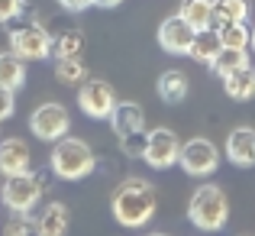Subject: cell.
Instances as JSON below:
<instances>
[{
	"mask_svg": "<svg viewBox=\"0 0 255 236\" xmlns=\"http://www.w3.org/2000/svg\"><path fill=\"white\" fill-rule=\"evenodd\" d=\"M155 207H158L155 185H152L149 178H139V175H126L110 194V214L126 230L145 227L155 217Z\"/></svg>",
	"mask_w": 255,
	"mask_h": 236,
	"instance_id": "6da1fadb",
	"label": "cell"
},
{
	"mask_svg": "<svg viewBox=\"0 0 255 236\" xmlns=\"http://www.w3.org/2000/svg\"><path fill=\"white\" fill-rule=\"evenodd\" d=\"M49 168L58 181H81L97 168V156H94L91 143L81 136H62L58 143H52Z\"/></svg>",
	"mask_w": 255,
	"mask_h": 236,
	"instance_id": "7a4b0ae2",
	"label": "cell"
},
{
	"mask_svg": "<svg viewBox=\"0 0 255 236\" xmlns=\"http://www.w3.org/2000/svg\"><path fill=\"white\" fill-rule=\"evenodd\" d=\"M187 220H191L194 230H204V233H217L226 227L230 220V198L220 185H200L197 191L191 194L187 201Z\"/></svg>",
	"mask_w": 255,
	"mask_h": 236,
	"instance_id": "3957f363",
	"label": "cell"
},
{
	"mask_svg": "<svg viewBox=\"0 0 255 236\" xmlns=\"http://www.w3.org/2000/svg\"><path fill=\"white\" fill-rule=\"evenodd\" d=\"M42 194H45V175L32 172V168H26L19 175H6L0 181V204L10 214L13 211H32L42 201Z\"/></svg>",
	"mask_w": 255,
	"mask_h": 236,
	"instance_id": "277c9868",
	"label": "cell"
},
{
	"mask_svg": "<svg viewBox=\"0 0 255 236\" xmlns=\"http://www.w3.org/2000/svg\"><path fill=\"white\" fill-rule=\"evenodd\" d=\"M6 39H10V49L16 52L19 58H26V62H45V58H52V42H55V36H52L42 23L10 26Z\"/></svg>",
	"mask_w": 255,
	"mask_h": 236,
	"instance_id": "5b68a950",
	"label": "cell"
},
{
	"mask_svg": "<svg viewBox=\"0 0 255 236\" xmlns=\"http://www.w3.org/2000/svg\"><path fill=\"white\" fill-rule=\"evenodd\" d=\"M29 130L36 139H42V143H58L62 136H68L71 130V113L65 104H58V100H45V104H39L36 110L29 113Z\"/></svg>",
	"mask_w": 255,
	"mask_h": 236,
	"instance_id": "8992f818",
	"label": "cell"
},
{
	"mask_svg": "<svg viewBox=\"0 0 255 236\" xmlns=\"http://www.w3.org/2000/svg\"><path fill=\"white\" fill-rule=\"evenodd\" d=\"M117 91H113L110 81L104 78H84L78 84V107H81L84 117L91 120H110L113 107H117Z\"/></svg>",
	"mask_w": 255,
	"mask_h": 236,
	"instance_id": "52a82bcc",
	"label": "cell"
},
{
	"mask_svg": "<svg viewBox=\"0 0 255 236\" xmlns=\"http://www.w3.org/2000/svg\"><path fill=\"white\" fill-rule=\"evenodd\" d=\"M181 136L174 130H168V126H155V130H149V139H145V165L155 168V172H165V168L178 165L181 159Z\"/></svg>",
	"mask_w": 255,
	"mask_h": 236,
	"instance_id": "ba28073f",
	"label": "cell"
},
{
	"mask_svg": "<svg viewBox=\"0 0 255 236\" xmlns=\"http://www.w3.org/2000/svg\"><path fill=\"white\" fill-rule=\"evenodd\" d=\"M178 165L184 168L191 178H210L220 168V149L210 143L207 136H194L181 146V159Z\"/></svg>",
	"mask_w": 255,
	"mask_h": 236,
	"instance_id": "9c48e42d",
	"label": "cell"
},
{
	"mask_svg": "<svg viewBox=\"0 0 255 236\" xmlns=\"http://www.w3.org/2000/svg\"><path fill=\"white\" fill-rule=\"evenodd\" d=\"M194 36H197V29H194L181 13H174V16H168L158 26V45H162V52H168V55H191Z\"/></svg>",
	"mask_w": 255,
	"mask_h": 236,
	"instance_id": "30bf717a",
	"label": "cell"
},
{
	"mask_svg": "<svg viewBox=\"0 0 255 236\" xmlns=\"http://www.w3.org/2000/svg\"><path fill=\"white\" fill-rule=\"evenodd\" d=\"M32 168V152H29V143L23 136H6L0 139V175H19Z\"/></svg>",
	"mask_w": 255,
	"mask_h": 236,
	"instance_id": "8fae6325",
	"label": "cell"
},
{
	"mask_svg": "<svg viewBox=\"0 0 255 236\" xmlns=\"http://www.w3.org/2000/svg\"><path fill=\"white\" fill-rule=\"evenodd\" d=\"M110 126H113V133H117V139L132 136V133H145L142 104H136V100H117V107H113V113H110Z\"/></svg>",
	"mask_w": 255,
	"mask_h": 236,
	"instance_id": "7c38bea8",
	"label": "cell"
},
{
	"mask_svg": "<svg viewBox=\"0 0 255 236\" xmlns=\"http://www.w3.org/2000/svg\"><path fill=\"white\" fill-rule=\"evenodd\" d=\"M226 159L236 168L255 165V126H236L226 136Z\"/></svg>",
	"mask_w": 255,
	"mask_h": 236,
	"instance_id": "4fadbf2b",
	"label": "cell"
},
{
	"mask_svg": "<svg viewBox=\"0 0 255 236\" xmlns=\"http://www.w3.org/2000/svg\"><path fill=\"white\" fill-rule=\"evenodd\" d=\"M71 227V211L65 201H49L42 207V214L36 217V233L39 236H62Z\"/></svg>",
	"mask_w": 255,
	"mask_h": 236,
	"instance_id": "5bb4252c",
	"label": "cell"
},
{
	"mask_svg": "<svg viewBox=\"0 0 255 236\" xmlns=\"http://www.w3.org/2000/svg\"><path fill=\"white\" fill-rule=\"evenodd\" d=\"M155 91H158V97H162L165 104H181V100H187V94H191V78H187L181 68H168V71L158 75Z\"/></svg>",
	"mask_w": 255,
	"mask_h": 236,
	"instance_id": "9a60e30c",
	"label": "cell"
},
{
	"mask_svg": "<svg viewBox=\"0 0 255 236\" xmlns=\"http://www.w3.org/2000/svg\"><path fill=\"white\" fill-rule=\"evenodd\" d=\"M223 91L230 100H239V104H246V100L255 97V68L249 62L243 65V68L230 71V75L223 78Z\"/></svg>",
	"mask_w": 255,
	"mask_h": 236,
	"instance_id": "2e32d148",
	"label": "cell"
},
{
	"mask_svg": "<svg viewBox=\"0 0 255 236\" xmlns=\"http://www.w3.org/2000/svg\"><path fill=\"white\" fill-rule=\"evenodd\" d=\"M220 52H223V39H220V29H217V26L197 29V36H194V45H191V58H194V62L210 68L213 58H217Z\"/></svg>",
	"mask_w": 255,
	"mask_h": 236,
	"instance_id": "e0dca14e",
	"label": "cell"
},
{
	"mask_svg": "<svg viewBox=\"0 0 255 236\" xmlns=\"http://www.w3.org/2000/svg\"><path fill=\"white\" fill-rule=\"evenodd\" d=\"M26 58H19L16 52H0V87H10V91H19L26 84Z\"/></svg>",
	"mask_w": 255,
	"mask_h": 236,
	"instance_id": "ac0fdd59",
	"label": "cell"
},
{
	"mask_svg": "<svg viewBox=\"0 0 255 236\" xmlns=\"http://www.w3.org/2000/svg\"><path fill=\"white\" fill-rule=\"evenodd\" d=\"M249 0H213V26H230L249 19Z\"/></svg>",
	"mask_w": 255,
	"mask_h": 236,
	"instance_id": "d6986e66",
	"label": "cell"
},
{
	"mask_svg": "<svg viewBox=\"0 0 255 236\" xmlns=\"http://www.w3.org/2000/svg\"><path fill=\"white\" fill-rule=\"evenodd\" d=\"M84 32L81 29H65L62 36H55V42H52V55L55 58H81L84 55Z\"/></svg>",
	"mask_w": 255,
	"mask_h": 236,
	"instance_id": "ffe728a7",
	"label": "cell"
},
{
	"mask_svg": "<svg viewBox=\"0 0 255 236\" xmlns=\"http://www.w3.org/2000/svg\"><path fill=\"white\" fill-rule=\"evenodd\" d=\"M178 13L194 26V29H207V26H213V0H181Z\"/></svg>",
	"mask_w": 255,
	"mask_h": 236,
	"instance_id": "44dd1931",
	"label": "cell"
},
{
	"mask_svg": "<svg viewBox=\"0 0 255 236\" xmlns=\"http://www.w3.org/2000/svg\"><path fill=\"white\" fill-rule=\"evenodd\" d=\"M55 78H58V84L78 87V84L87 78L84 58H55Z\"/></svg>",
	"mask_w": 255,
	"mask_h": 236,
	"instance_id": "7402d4cb",
	"label": "cell"
},
{
	"mask_svg": "<svg viewBox=\"0 0 255 236\" xmlns=\"http://www.w3.org/2000/svg\"><path fill=\"white\" fill-rule=\"evenodd\" d=\"M249 62V55H246V49H223L217 58H213V65H210V71L217 78H226L230 71H236V68H243V65Z\"/></svg>",
	"mask_w": 255,
	"mask_h": 236,
	"instance_id": "603a6c76",
	"label": "cell"
},
{
	"mask_svg": "<svg viewBox=\"0 0 255 236\" xmlns=\"http://www.w3.org/2000/svg\"><path fill=\"white\" fill-rule=\"evenodd\" d=\"M220 39H223V49H249L252 29L246 23H230V26H220Z\"/></svg>",
	"mask_w": 255,
	"mask_h": 236,
	"instance_id": "cb8c5ba5",
	"label": "cell"
},
{
	"mask_svg": "<svg viewBox=\"0 0 255 236\" xmlns=\"http://www.w3.org/2000/svg\"><path fill=\"white\" fill-rule=\"evenodd\" d=\"M6 236H26V233H36V220H32V211H13V217L3 224Z\"/></svg>",
	"mask_w": 255,
	"mask_h": 236,
	"instance_id": "d4e9b609",
	"label": "cell"
},
{
	"mask_svg": "<svg viewBox=\"0 0 255 236\" xmlns=\"http://www.w3.org/2000/svg\"><path fill=\"white\" fill-rule=\"evenodd\" d=\"M145 139H149V130H145V133H132V136H123V139H120V149H123L126 156H132V159H142Z\"/></svg>",
	"mask_w": 255,
	"mask_h": 236,
	"instance_id": "484cf974",
	"label": "cell"
},
{
	"mask_svg": "<svg viewBox=\"0 0 255 236\" xmlns=\"http://www.w3.org/2000/svg\"><path fill=\"white\" fill-rule=\"evenodd\" d=\"M26 13V0H0V23H13Z\"/></svg>",
	"mask_w": 255,
	"mask_h": 236,
	"instance_id": "4316f807",
	"label": "cell"
},
{
	"mask_svg": "<svg viewBox=\"0 0 255 236\" xmlns=\"http://www.w3.org/2000/svg\"><path fill=\"white\" fill-rule=\"evenodd\" d=\"M13 113H16V91L0 87V123H3V120H10Z\"/></svg>",
	"mask_w": 255,
	"mask_h": 236,
	"instance_id": "83f0119b",
	"label": "cell"
},
{
	"mask_svg": "<svg viewBox=\"0 0 255 236\" xmlns=\"http://www.w3.org/2000/svg\"><path fill=\"white\" fill-rule=\"evenodd\" d=\"M55 3L62 6L65 13H84V10L94 6V0H55Z\"/></svg>",
	"mask_w": 255,
	"mask_h": 236,
	"instance_id": "f1b7e54d",
	"label": "cell"
},
{
	"mask_svg": "<svg viewBox=\"0 0 255 236\" xmlns=\"http://www.w3.org/2000/svg\"><path fill=\"white\" fill-rule=\"evenodd\" d=\"M120 3H123V0H94V6H100V10H117Z\"/></svg>",
	"mask_w": 255,
	"mask_h": 236,
	"instance_id": "f546056e",
	"label": "cell"
},
{
	"mask_svg": "<svg viewBox=\"0 0 255 236\" xmlns=\"http://www.w3.org/2000/svg\"><path fill=\"white\" fill-rule=\"evenodd\" d=\"M252 49H255V29H252Z\"/></svg>",
	"mask_w": 255,
	"mask_h": 236,
	"instance_id": "4dcf8cb0",
	"label": "cell"
}]
</instances>
